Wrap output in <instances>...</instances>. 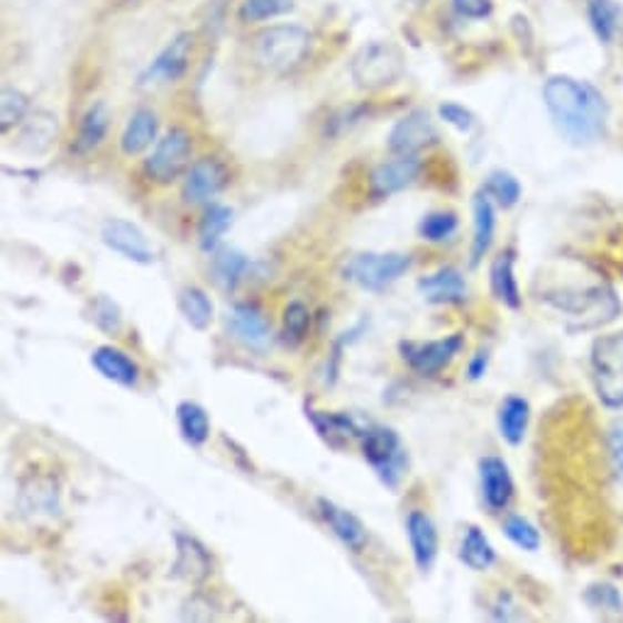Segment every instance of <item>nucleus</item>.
I'll return each mask as SVG.
<instances>
[{
    "label": "nucleus",
    "mask_w": 623,
    "mask_h": 623,
    "mask_svg": "<svg viewBox=\"0 0 623 623\" xmlns=\"http://www.w3.org/2000/svg\"><path fill=\"white\" fill-rule=\"evenodd\" d=\"M543 99L560 135L574 145H590L604 135L609 105L592 83L572 76H550L543 86Z\"/></svg>",
    "instance_id": "1"
},
{
    "label": "nucleus",
    "mask_w": 623,
    "mask_h": 623,
    "mask_svg": "<svg viewBox=\"0 0 623 623\" xmlns=\"http://www.w3.org/2000/svg\"><path fill=\"white\" fill-rule=\"evenodd\" d=\"M310 47H314V38L308 30L298 25H274L255 38V59L259 67L274 74H292L306 62Z\"/></svg>",
    "instance_id": "2"
},
{
    "label": "nucleus",
    "mask_w": 623,
    "mask_h": 623,
    "mask_svg": "<svg viewBox=\"0 0 623 623\" xmlns=\"http://www.w3.org/2000/svg\"><path fill=\"white\" fill-rule=\"evenodd\" d=\"M359 440H362V458L369 462L371 470L387 487L397 489L406 474V467H409V455H406L397 430L387 426H369Z\"/></svg>",
    "instance_id": "3"
},
{
    "label": "nucleus",
    "mask_w": 623,
    "mask_h": 623,
    "mask_svg": "<svg viewBox=\"0 0 623 623\" xmlns=\"http://www.w3.org/2000/svg\"><path fill=\"white\" fill-rule=\"evenodd\" d=\"M411 269V257L404 253H359L345 262L343 279L365 292H385Z\"/></svg>",
    "instance_id": "4"
},
{
    "label": "nucleus",
    "mask_w": 623,
    "mask_h": 623,
    "mask_svg": "<svg viewBox=\"0 0 623 623\" xmlns=\"http://www.w3.org/2000/svg\"><path fill=\"white\" fill-rule=\"evenodd\" d=\"M592 371L599 399L611 409H623V330L594 343Z\"/></svg>",
    "instance_id": "5"
},
{
    "label": "nucleus",
    "mask_w": 623,
    "mask_h": 623,
    "mask_svg": "<svg viewBox=\"0 0 623 623\" xmlns=\"http://www.w3.org/2000/svg\"><path fill=\"white\" fill-rule=\"evenodd\" d=\"M350 74L359 89L389 86L404 74V57L389 42H371L353 57Z\"/></svg>",
    "instance_id": "6"
},
{
    "label": "nucleus",
    "mask_w": 623,
    "mask_h": 623,
    "mask_svg": "<svg viewBox=\"0 0 623 623\" xmlns=\"http://www.w3.org/2000/svg\"><path fill=\"white\" fill-rule=\"evenodd\" d=\"M194 140L184 127H172L162 140H157L152 154L145 160V174L154 184H172L191 166Z\"/></svg>",
    "instance_id": "7"
},
{
    "label": "nucleus",
    "mask_w": 623,
    "mask_h": 623,
    "mask_svg": "<svg viewBox=\"0 0 623 623\" xmlns=\"http://www.w3.org/2000/svg\"><path fill=\"white\" fill-rule=\"evenodd\" d=\"M464 338L460 333H452L448 338L428 340V343H413L404 340L399 343V353L406 365H409L416 375L421 377H436L446 369L455 357L460 355Z\"/></svg>",
    "instance_id": "8"
},
{
    "label": "nucleus",
    "mask_w": 623,
    "mask_h": 623,
    "mask_svg": "<svg viewBox=\"0 0 623 623\" xmlns=\"http://www.w3.org/2000/svg\"><path fill=\"white\" fill-rule=\"evenodd\" d=\"M227 184H231L227 166L215 157H201L188 166L182 186V198L188 206H203V203H211L218 196Z\"/></svg>",
    "instance_id": "9"
},
{
    "label": "nucleus",
    "mask_w": 623,
    "mask_h": 623,
    "mask_svg": "<svg viewBox=\"0 0 623 623\" xmlns=\"http://www.w3.org/2000/svg\"><path fill=\"white\" fill-rule=\"evenodd\" d=\"M191 52H194V34L182 32L154 57V62L140 74V86H162L174 83L186 74Z\"/></svg>",
    "instance_id": "10"
},
{
    "label": "nucleus",
    "mask_w": 623,
    "mask_h": 623,
    "mask_svg": "<svg viewBox=\"0 0 623 623\" xmlns=\"http://www.w3.org/2000/svg\"><path fill=\"white\" fill-rule=\"evenodd\" d=\"M227 330L233 333V338L245 345L247 350L265 353L272 345V326L265 316V310L255 304L239 302L227 308L225 314Z\"/></svg>",
    "instance_id": "11"
},
{
    "label": "nucleus",
    "mask_w": 623,
    "mask_h": 623,
    "mask_svg": "<svg viewBox=\"0 0 623 623\" xmlns=\"http://www.w3.org/2000/svg\"><path fill=\"white\" fill-rule=\"evenodd\" d=\"M101 239L105 247H111L113 253L135 262V265H152L154 262V247L150 237L140 225L125 218H108L101 225Z\"/></svg>",
    "instance_id": "12"
},
{
    "label": "nucleus",
    "mask_w": 623,
    "mask_h": 623,
    "mask_svg": "<svg viewBox=\"0 0 623 623\" xmlns=\"http://www.w3.org/2000/svg\"><path fill=\"white\" fill-rule=\"evenodd\" d=\"M418 174H421V160L418 154H397L389 162L377 164L369 174V194L371 198H389L399 191L409 188Z\"/></svg>",
    "instance_id": "13"
},
{
    "label": "nucleus",
    "mask_w": 623,
    "mask_h": 623,
    "mask_svg": "<svg viewBox=\"0 0 623 623\" xmlns=\"http://www.w3.org/2000/svg\"><path fill=\"white\" fill-rule=\"evenodd\" d=\"M479 487H482V499L489 513L507 511L513 499V479L509 472V464L497 458V455H487L479 460Z\"/></svg>",
    "instance_id": "14"
},
{
    "label": "nucleus",
    "mask_w": 623,
    "mask_h": 623,
    "mask_svg": "<svg viewBox=\"0 0 623 623\" xmlns=\"http://www.w3.org/2000/svg\"><path fill=\"white\" fill-rule=\"evenodd\" d=\"M438 130L426 111H411L391 127L389 150L394 154H418L423 147L433 145Z\"/></svg>",
    "instance_id": "15"
},
{
    "label": "nucleus",
    "mask_w": 623,
    "mask_h": 623,
    "mask_svg": "<svg viewBox=\"0 0 623 623\" xmlns=\"http://www.w3.org/2000/svg\"><path fill=\"white\" fill-rule=\"evenodd\" d=\"M176 560H174V578L184 580L188 584H203L213 572V558L208 553V548L201 541H196L194 535L176 533Z\"/></svg>",
    "instance_id": "16"
},
{
    "label": "nucleus",
    "mask_w": 623,
    "mask_h": 623,
    "mask_svg": "<svg viewBox=\"0 0 623 623\" xmlns=\"http://www.w3.org/2000/svg\"><path fill=\"white\" fill-rule=\"evenodd\" d=\"M318 511H320L323 521L328 523L333 535L338 538V541L350 550V553H362V550L369 545L367 525L362 523V519L355 517L353 511L338 507L330 499H318Z\"/></svg>",
    "instance_id": "17"
},
{
    "label": "nucleus",
    "mask_w": 623,
    "mask_h": 623,
    "mask_svg": "<svg viewBox=\"0 0 623 623\" xmlns=\"http://www.w3.org/2000/svg\"><path fill=\"white\" fill-rule=\"evenodd\" d=\"M406 533H409L416 568L421 572L433 570L436 560H438V550H440L438 529H436L433 519H430L428 513L421 509L411 511L409 519H406Z\"/></svg>",
    "instance_id": "18"
},
{
    "label": "nucleus",
    "mask_w": 623,
    "mask_h": 623,
    "mask_svg": "<svg viewBox=\"0 0 623 623\" xmlns=\"http://www.w3.org/2000/svg\"><path fill=\"white\" fill-rule=\"evenodd\" d=\"M91 365L103 379L113 381V385H120L125 389L137 387L140 375H142L135 359L130 357L125 350H120V347H113V345L95 347V350L91 353Z\"/></svg>",
    "instance_id": "19"
},
{
    "label": "nucleus",
    "mask_w": 623,
    "mask_h": 623,
    "mask_svg": "<svg viewBox=\"0 0 623 623\" xmlns=\"http://www.w3.org/2000/svg\"><path fill=\"white\" fill-rule=\"evenodd\" d=\"M418 292L423 294L428 304H462L467 298V284L460 269L442 267L418 279Z\"/></svg>",
    "instance_id": "20"
},
{
    "label": "nucleus",
    "mask_w": 623,
    "mask_h": 623,
    "mask_svg": "<svg viewBox=\"0 0 623 623\" xmlns=\"http://www.w3.org/2000/svg\"><path fill=\"white\" fill-rule=\"evenodd\" d=\"M306 416H308V421L314 423L316 433L335 450L345 448L347 442L355 438H362V433H365V430L357 426L355 418L347 413H326V411L306 409Z\"/></svg>",
    "instance_id": "21"
},
{
    "label": "nucleus",
    "mask_w": 623,
    "mask_h": 623,
    "mask_svg": "<svg viewBox=\"0 0 623 623\" xmlns=\"http://www.w3.org/2000/svg\"><path fill=\"white\" fill-rule=\"evenodd\" d=\"M157 133H160L157 115H154L150 108H140V111H135L127 120L123 137H120V150H123V154H127V157H135V154H142L157 142Z\"/></svg>",
    "instance_id": "22"
},
{
    "label": "nucleus",
    "mask_w": 623,
    "mask_h": 623,
    "mask_svg": "<svg viewBox=\"0 0 623 623\" xmlns=\"http://www.w3.org/2000/svg\"><path fill=\"white\" fill-rule=\"evenodd\" d=\"M249 269V259L235 247H215L211 257V279L215 282L218 289L225 294H233L239 282L245 279Z\"/></svg>",
    "instance_id": "23"
},
{
    "label": "nucleus",
    "mask_w": 623,
    "mask_h": 623,
    "mask_svg": "<svg viewBox=\"0 0 623 623\" xmlns=\"http://www.w3.org/2000/svg\"><path fill=\"white\" fill-rule=\"evenodd\" d=\"M20 509L28 517H54L59 513V487L54 484L52 477H38L30 479L28 484H22L20 491Z\"/></svg>",
    "instance_id": "24"
},
{
    "label": "nucleus",
    "mask_w": 623,
    "mask_h": 623,
    "mask_svg": "<svg viewBox=\"0 0 623 623\" xmlns=\"http://www.w3.org/2000/svg\"><path fill=\"white\" fill-rule=\"evenodd\" d=\"M108 127H111V113H108V105L93 103L86 111V115L81 118L79 133H76L74 145H71V152L79 154V157L81 154L93 152L105 140Z\"/></svg>",
    "instance_id": "25"
},
{
    "label": "nucleus",
    "mask_w": 623,
    "mask_h": 623,
    "mask_svg": "<svg viewBox=\"0 0 623 623\" xmlns=\"http://www.w3.org/2000/svg\"><path fill=\"white\" fill-rule=\"evenodd\" d=\"M494 231H497V218H494V203L484 194L474 196V237H472V253H470V265L477 267L482 257L489 253L491 243H494Z\"/></svg>",
    "instance_id": "26"
},
{
    "label": "nucleus",
    "mask_w": 623,
    "mask_h": 623,
    "mask_svg": "<svg viewBox=\"0 0 623 623\" xmlns=\"http://www.w3.org/2000/svg\"><path fill=\"white\" fill-rule=\"evenodd\" d=\"M531 421V404L523 397H507L499 409V430L509 446H521Z\"/></svg>",
    "instance_id": "27"
},
{
    "label": "nucleus",
    "mask_w": 623,
    "mask_h": 623,
    "mask_svg": "<svg viewBox=\"0 0 623 623\" xmlns=\"http://www.w3.org/2000/svg\"><path fill=\"white\" fill-rule=\"evenodd\" d=\"M176 421H178V430H182V438L188 442L191 448L206 446V440L211 438V418L201 404H196V401L178 404Z\"/></svg>",
    "instance_id": "28"
},
{
    "label": "nucleus",
    "mask_w": 623,
    "mask_h": 623,
    "mask_svg": "<svg viewBox=\"0 0 623 623\" xmlns=\"http://www.w3.org/2000/svg\"><path fill=\"white\" fill-rule=\"evenodd\" d=\"M233 225V208L223 206V203H208L206 211H203V218L198 223V245L206 253H213L223 235L231 231Z\"/></svg>",
    "instance_id": "29"
},
{
    "label": "nucleus",
    "mask_w": 623,
    "mask_h": 623,
    "mask_svg": "<svg viewBox=\"0 0 623 623\" xmlns=\"http://www.w3.org/2000/svg\"><path fill=\"white\" fill-rule=\"evenodd\" d=\"M491 292L501 304L509 308H521V292L517 277H513V253H501L491 265Z\"/></svg>",
    "instance_id": "30"
},
{
    "label": "nucleus",
    "mask_w": 623,
    "mask_h": 623,
    "mask_svg": "<svg viewBox=\"0 0 623 623\" xmlns=\"http://www.w3.org/2000/svg\"><path fill=\"white\" fill-rule=\"evenodd\" d=\"M460 560L474 572H484L494 565L497 550L489 543L484 531H479L477 525H470V529L464 531L462 545H460Z\"/></svg>",
    "instance_id": "31"
},
{
    "label": "nucleus",
    "mask_w": 623,
    "mask_h": 623,
    "mask_svg": "<svg viewBox=\"0 0 623 623\" xmlns=\"http://www.w3.org/2000/svg\"><path fill=\"white\" fill-rule=\"evenodd\" d=\"M178 310H182V316L186 318V323L191 328L196 330H206L213 320V302L211 296L198 289V286H184L182 292H178Z\"/></svg>",
    "instance_id": "32"
},
{
    "label": "nucleus",
    "mask_w": 623,
    "mask_h": 623,
    "mask_svg": "<svg viewBox=\"0 0 623 623\" xmlns=\"http://www.w3.org/2000/svg\"><path fill=\"white\" fill-rule=\"evenodd\" d=\"M57 140V118L52 113H34L20 135V147L30 154H42Z\"/></svg>",
    "instance_id": "33"
},
{
    "label": "nucleus",
    "mask_w": 623,
    "mask_h": 623,
    "mask_svg": "<svg viewBox=\"0 0 623 623\" xmlns=\"http://www.w3.org/2000/svg\"><path fill=\"white\" fill-rule=\"evenodd\" d=\"M586 16H590L596 38L604 44L616 38L621 28V10L611 0H586Z\"/></svg>",
    "instance_id": "34"
},
{
    "label": "nucleus",
    "mask_w": 623,
    "mask_h": 623,
    "mask_svg": "<svg viewBox=\"0 0 623 623\" xmlns=\"http://www.w3.org/2000/svg\"><path fill=\"white\" fill-rule=\"evenodd\" d=\"M458 225H460L458 213L433 211V213L423 215V221L418 223V235L428 239V243H446V239L452 237L455 231H458Z\"/></svg>",
    "instance_id": "35"
},
{
    "label": "nucleus",
    "mask_w": 623,
    "mask_h": 623,
    "mask_svg": "<svg viewBox=\"0 0 623 623\" xmlns=\"http://www.w3.org/2000/svg\"><path fill=\"white\" fill-rule=\"evenodd\" d=\"M310 328V310L302 302H292L284 308V330L282 338L289 347L302 345Z\"/></svg>",
    "instance_id": "36"
},
{
    "label": "nucleus",
    "mask_w": 623,
    "mask_h": 623,
    "mask_svg": "<svg viewBox=\"0 0 623 623\" xmlns=\"http://www.w3.org/2000/svg\"><path fill=\"white\" fill-rule=\"evenodd\" d=\"M28 111H30L28 95L22 93V91H18V89L6 86L3 95H0V130H3V133H8L10 127L20 125L22 120H25Z\"/></svg>",
    "instance_id": "37"
},
{
    "label": "nucleus",
    "mask_w": 623,
    "mask_h": 623,
    "mask_svg": "<svg viewBox=\"0 0 623 623\" xmlns=\"http://www.w3.org/2000/svg\"><path fill=\"white\" fill-rule=\"evenodd\" d=\"M91 320L93 326L105 335H118L123 330V310L108 296H95L91 302Z\"/></svg>",
    "instance_id": "38"
},
{
    "label": "nucleus",
    "mask_w": 623,
    "mask_h": 623,
    "mask_svg": "<svg viewBox=\"0 0 623 623\" xmlns=\"http://www.w3.org/2000/svg\"><path fill=\"white\" fill-rule=\"evenodd\" d=\"M484 194L489 198H497L499 206L511 208V206H517L521 198V184L509 172H494L487 178Z\"/></svg>",
    "instance_id": "39"
},
{
    "label": "nucleus",
    "mask_w": 623,
    "mask_h": 623,
    "mask_svg": "<svg viewBox=\"0 0 623 623\" xmlns=\"http://www.w3.org/2000/svg\"><path fill=\"white\" fill-rule=\"evenodd\" d=\"M504 533L513 545L521 550H529V553H535V550L541 548V533H538V529L529 519L519 517V513H511V517H507Z\"/></svg>",
    "instance_id": "40"
},
{
    "label": "nucleus",
    "mask_w": 623,
    "mask_h": 623,
    "mask_svg": "<svg viewBox=\"0 0 623 623\" xmlns=\"http://www.w3.org/2000/svg\"><path fill=\"white\" fill-rule=\"evenodd\" d=\"M292 8H294V0H243V6H239V20L262 22L269 18L286 16Z\"/></svg>",
    "instance_id": "41"
},
{
    "label": "nucleus",
    "mask_w": 623,
    "mask_h": 623,
    "mask_svg": "<svg viewBox=\"0 0 623 623\" xmlns=\"http://www.w3.org/2000/svg\"><path fill=\"white\" fill-rule=\"evenodd\" d=\"M606 458H609L611 472H614L619 482H623V421H619V423L609 428Z\"/></svg>",
    "instance_id": "42"
},
{
    "label": "nucleus",
    "mask_w": 623,
    "mask_h": 623,
    "mask_svg": "<svg viewBox=\"0 0 623 623\" xmlns=\"http://www.w3.org/2000/svg\"><path fill=\"white\" fill-rule=\"evenodd\" d=\"M586 602H590L596 609L602 606V609H609V611H621V606H623L621 594L614 590V586H609V584L592 586V590L586 592Z\"/></svg>",
    "instance_id": "43"
},
{
    "label": "nucleus",
    "mask_w": 623,
    "mask_h": 623,
    "mask_svg": "<svg viewBox=\"0 0 623 623\" xmlns=\"http://www.w3.org/2000/svg\"><path fill=\"white\" fill-rule=\"evenodd\" d=\"M438 113H440L442 120H446V123H450V125H455L458 130H462V133H467V130H470V127L474 125L472 113L467 111V108L458 105V103H442Z\"/></svg>",
    "instance_id": "44"
},
{
    "label": "nucleus",
    "mask_w": 623,
    "mask_h": 623,
    "mask_svg": "<svg viewBox=\"0 0 623 623\" xmlns=\"http://www.w3.org/2000/svg\"><path fill=\"white\" fill-rule=\"evenodd\" d=\"M452 6L460 16L472 20L487 18L491 13V0H452Z\"/></svg>",
    "instance_id": "45"
},
{
    "label": "nucleus",
    "mask_w": 623,
    "mask_h": 623,
    "mask_svg": "<svg viewBox=\"0 0 623 623\" xmlns=\"http://www.w3.org/2000/svg\"><path fill=\"white\" fill-rule=\"evenodd\" d=\"M487 362H489V355H487V353H477V355L470 359V367H467V375H470L472 381L484 377Z\"/></svg>",
    "instance_id": "46"
}]
</instances>
